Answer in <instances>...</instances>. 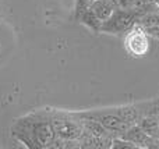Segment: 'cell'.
<instances>
[{
    "mask_svg": "<svg viewBox=\"0 0 159 149\" xmlns=\"http://www.w3.org/2000/svg\"><path fill=\"white\" fill-rule=\"evenodd\" d=\"M121 138L133 142V144H135L141 149V148H145V144H147V141H148L149 135L138 124H133L127 128V131L121 135Z\"/></svg>",
    "mask_w": 159,
    "mask_h": 149,
    "instance_id": "obj_7",
    "label": "cell"
},
{
    "mask_svg": "<svg viewBox=\"0 0 159 149\" xmlns=\"http://www.w3.org/2000/svg\"><path fill=\"white\" fill-rule=\"evenodd\" d=\"M52 121L53 130L57 138L66 139V141H80L84 134V128L81 121L74 113L64 110H56V109H48Z\"/></svg>",
    "mask_w": 159,
    "mask_h": 149,
    "instance_id": "obj_2",
    "label": "cell"
},
{
    "mask_svg": "<svg viewBox=\"0 0 159 149\" xmlns=\"http://www.w3.org/2000/svg\"><path fill=\"white\" fill-rule=\"evenodd\" d=\"M148 35H152L157 39H159V31H148Z\"/></svg>",
    "mask_w": 159,
    "mask_h": 149,
    "instance_id": "obj_13",
    "label": "cell"
},
{
    "mask_svg": "<svg viewBox=\"0 0 159 149\" xmlns=\"http://www.w3.org/2000/svg\"><path fill=\"white\" fill-rule=\"evenodd\" d=\"M124 49L131 57L141 59L145 57L149 52L148 32L141 25L135 24L124 38Z\"/></svg>",
    "mask_w": 159,
    "mask_h": 149,
    "instance_id": "obj_5",
    "label": "cell"
},
{
    "mask_svg": "<svg viewBox=\"0 0 159 149\" xmlns=\"http://www.w3.org/2000/svg\"><path fill=\"white\" fill-rule=\"evenodd\" d=\"M80 117H88V119H93L99 121L110 134L115 137H121L130 127L129 123H126L123 119L117 116L113 110L110 109H99V110H88V112H78L75 113ZM133 125V124H131Z\"/></svg>",
    "mask_w": 159,
    "mask_h": 149,
    "instance_id": "obj_3",
    "label": "cell"
},
{
    "mask_svg": "<svg viewBox=\"0 0 159 149\" xmlns=\"http://www.w3.org/2000/svg\"><path fill=\"white\" fill-rule=\"evenodd\" d=\"M115 113L117 114L120 119H123L126 123H129L130 125L135 124L137 120L140 119L141 113L140 109L137 105H124V106H117V107H113Z\"/></svg>",
    "mask_w": 159,
    "mask_h": 149,
    "instance_id": "obj_8",
    "label": "cell"
},
{
    "mask_svg": "<svg viewBox=\"0 0 159 149\" xmlns=\"http://www.w3.org/2000/svg\"><path fill=\"white\" fill-rule=\"evenodd\" d=\"M91 2L92 0H75V10H74V18L77 20L80 17V14L82 11H85L88 7H89Z\"/></svg>",
    "mask_w": 159,
    "mask_h": 149,
    "instance_id": "obj_11",
    "label": "cell"
},
{
    "mask_svg": "<svg viewBox=\"0 0 159 149\" xmlns=\"http://www.w3.org/2000/svg\"><path fill=\"white\" fill-rule=\"evenodd\" d=\"M89 8L92 10V13L103 22L115 13L117 6H116L115 0H92L89 4Z\"/></svg>",
    "mask_w": 159,
    "mask_h": 149,
    "instance_id": "obj_6",
    "label": "cell"
},
{
    "mask_svg": "<svg viewBox=\"0 0 159 149\" xmlns=\"http://www.w3.org/2000/svg\"><path fill=\"white\" fill-rule=\"evenodd\" d=\"M112 149H140L135 144L121 138V137H115L112 141Z\"/></svg>",
    "mask_w": 159,
    "mask_h": 149,
    "instance_id": "obj_10",
    "label": "cell"
},
{
    "mask_svg": "<svg viewBox=\"0 0 159 149\" xmlns=\"http://www.w3.org/2000/svg\"><path fill=\"white\" fill-rule=\"evenodd\" d=\"M145 148H148V149H159V137L149 135L148 141H147V144H145Z\"/></svg>",
    "mask_w": 159,
    "mask_h": 149,
    "instance_id": "obj_12",
    "label": "cell"
},
{
    "mask_svg": "<svg viewBox=\"0 0 159 149\" xmlns=\"http://www.w3.org/2000/svg\"><path fill=\"white\" fill-rule=\"evenodd\" d=\"M138 21V14L133 10H123L116 8L115 13L102 22L101 32L110 33V35H119V33H127Z\"/></svg>",
    "mask_w": 159,
    "mask_h": 149,
    "instance_id": "obj_4",
    "label": "cell"
},
{
    "mask_svg": "<svg viewBox=\"0 0 159 149\" xmlns=\"http://www.w3.org/2000/svg\"><path fill=\"white\" fill-rule=\"evenodd\" d=\"M77 21L80 22V24L85 25V27H87L89 31H92V32H95V33L101 32L102 21L95 15V14L92 13V10H91L89 7L80 14V17L77 18Z\"/></svg>",
    "mask_w": 159,
    "mask_h": 149,
    "instance_id": "obj_9",
    "label": "cell"
},
{
    "mask_svg": "<svg viewBox=\"0 0 159 149\" xmlns=\"http://www.w3.org/2000/svg\"><path fill=\"white\" fill-rule=\"evenodd\" d=\"M11 135L30 149L50 148L56 138L48 109L32 112L14 121Z\"/></svg>",
    "mask_w": 159,
    "mask_h": 149,
    "instance_id": "obj_1",
    "label": "cell"
}]
</instances>
